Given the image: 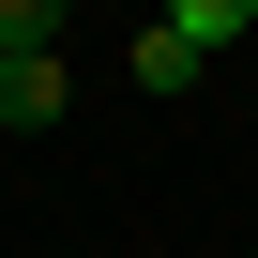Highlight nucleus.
Instances as JSON below:
<instances>
[{
    "instance_id": "nucleus-1",
    "label": "nucleus",
    "mask_w": 258,
    "mask_h": 258,
    "mask_svg": "<svg viewBox=\"0 0 258 258\" xmlns=\"http://www.w3.org/2000/svg\"><path fill=\"white\" fill-rule=\"evenodd\" d=\"M213 46H243V0H182V16H152V31H137V91H198Z\"/></svg>"
},
{
    "instance_id": "nucleus-2",
    "label": "nucleus",
    "mask_w": 258,
    "mask_h": 258,
    "mask_svg": "<svg viewBox=\"0 0 258 258\" xmlns=\"http://www.w3.org/2000/svg\"><path fill=\"white\" fill-rule=\"evenodd\" d=\"M61 106H76V76H61V61H0V137H46Z\"/></svg>"
},
{
    "instance_id": "nucleus-3",
    "label": "nucleus",
    "mask_w": 258,
    "mask_h": 258,
    "mask_svg": "<svg viewBox=\"0 0 258 258\" xmlns=\"http://www.w3.org/2000/svg\"><path fill=\"white\" fill-rule=\"evenodd\" d=\"M0 61H16V46H0Z\"/></svg>"
},
{
    "instance_id": "nucleus-4",
    "label": "nucleus",
    "mask_w": 258,
    "mask_h": 258,
    "mask_svg": "<svg viewBox=\"0 0 258 258\" xmlns=\"http://www.w3.org/2000/svg\"><path fill=\"white\" fill-rule=\"evenodd\" d=\"M46 258H61V243H46Z\"/></svg>"
}]
</instances>
